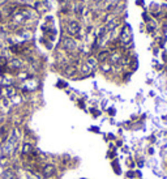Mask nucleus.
Segmentation results:
<instances>
[{"label":"nucleus","instance_id":"obj_1","mask_svg":"<svg viewBox=\"0 0 167 179\" xmlns=\"http://www.w3.org/2000/svg\"><path fill=\"white\" fill-rule=\"evenodd\" d=\"M55 173H56V167H55L54 165H46L43 167V170H42V175H43V178H51L52 175H55Z\"/></svg>","mask_w":167,"mask_h":179},{"label":"nucleus","instance_id":"obj_2","mask_svg":"<svg viewBox=\"0 0 167 179\" xmlns=\"http://www.w3.org/2000/svg\"><path fill=\"white\" fill-rule=\"evenodd\" d=\"M63 47L67 51H75L76 48H77V45H76V42L72 38H65V39L63 41Z\"/></svg>","mask_w":167,"mask_h":179},{"label":"nucleus","instance_id":"obj_3","mask_svg":"<svg viewBox=\"0 0 167 179\" xmlns=\"http://www.w3.org/2000/svg\"><path fill=\"white\" fill-rule=\"evenodd\" d=\"M130 38H132V33H130L129 26H124V29L121 32V41L124 43H127L130 41Z\"/></svg>","mask_w":167,"mask_h":179},{"label":"nucleus","instance_id":"obj_4","mask_svg":"<svg viewBox=\"0 0 167 179\" xmlns=\"http://www.w3.org/2000/svg\"><path fill=\"white\" fill-rule=\"evenodd\" d=\"M78 32H80V25H78L77 22H69V24H68V33H69L70 35L78 34Z\"/></svg>","mask_w":167,"mask_h":179},{"label":"nucleus","instance_id":"obj_5","mask_svg":"<svg viewBox=\"0 0 167 179\" xmlns=\"http://www.w3.org/2000/svg\"><path fill=\"white\" fill-rule=\"evenodd\" d=\"M33 152H34V148H33V145L31 144L25 142V144L22 145V154L23 156H30Z\"/></svg>","mask_w":167,"mask_h":179},{"label":"nucleus","instance_id":"obj_6","mask_svg":"<svg viewBox=\"0 0 167 179\" xmlns=\"http://www.w3.org/2000/svg\"><path fill=\"white\" fill-rule=\"evenodd\" d=\"M3 179H17V176H16V174L9 169V170L4 171V174H3Z\"/></svg>","mask_w":167,"mask_h":179},{"label":"nucleus","instance_id":"obj_7","mask_svg":"<svg viewBox=\"0 0 167 179\" xmlns=\"http://www.w3.org/2000/svg\"><path fill=\"white\" fill-rule=\"evenodd\" d=\"M107 58H108V53H107V51H102L98 55V60H106Z\"/></svg>","mask_w":167,"mask_h":179},{"label":"nucleus","instance_id":"obj_8","mask_svg":"<svg viewBox=\"0 0 167 179\" xmlns=\"http://www.w3.org/2000/svg\"><path fill=\"white\" fill-rule=\"evenodd\" d=\"M64 72H65V75H68V76H72V75L75 73V67H68Z\"/></svg>","mask_w":167,"mask_h":179},{"label":"nucleus","instance_id":"obj_9","mask_svg":"<svg viewBox=\"0 0 167 179\" xmlns=\"http://www.w3.org/2000/svg\"><path fill=\"white\" fill-rule=\"evenodd\" d=\"M4 93L8 95V97H10V95L14 94V90H13L12 88H5V89H4Z\"/></svg>","mask_w":167,"mask_h":179},{"label":"nucleus","instance_id":"obj_10","mask_svg":"<svg viewBox=\"0 0 167 179\" xmlns=\"http://www.w3.org/2000/svg\"><path fill=\"white\" fill-rule=\"evenodd\" d=\"M10 64H12L13 68H18V67H20V62H18V60H13Z\"/></svg>","mask_w":167,"mask_h":179}]
</instances>
